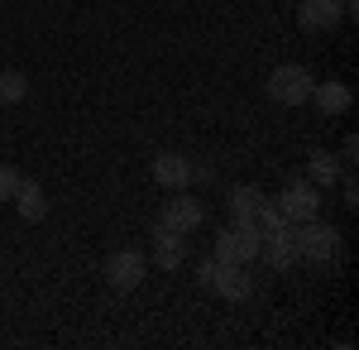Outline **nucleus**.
Listing matches in <instances>:
<instances>
[{"label":"nucleus","mask_w":359,"mask_h":350,"mask_svg":"<svg viewBox=\"0 0 359 350\" xmlns=\"http://www.w3.org/2000/svg\"><path fill=\"white\" fill-rule=\"evenodd\" d=\"M292 240H297V259H311V264H331L340 259V231L321 216H306V221H292Z\"/></svg>","instance_id":"nucleus-1"},{"label":"nucleus","mask_w":359,"mask_h":350,"mask_svg":"<svg viewBox=\"0 0 359 350\" xmlns=\"http://www.w3.org/2000/svg\"><path fill=\"white\" fill-rule=\"evenodd\" d=\"M101 273H106V283L115 293H135L144 283V273H149V254L144 249H111L101 259Z\"/></svg>","instance_id":"nucleus-2"},{"label":"nucleus","mask_w":359,"mask_h":350,"mask_svg":"<svg viewBox=\"0 0 359 350\" xmlns=\"http://www.w3.org/2000/svg\"><path fill=\"white\" fill-rule=\"evenodd\" d=\"M201 216H206V207L196 202L192 192H172L168 197V207L158 212V221H154V231H172V235H192L196 226H201Z\"/></svg>","instance_id":"nucleus-3"},{"label":"nucleus","mask_w":359,"mask_h":350,"mask_svg":"<svg viewBox=\"0 0 359 350\" xmlns=\"http://www.w3.org/2000/svg\"><path fill=\"white\" fill-rule=\"evenodd\" d=\"M269 96H273L278 106H306V96H311V72H306L302 63H283L269 72Z\"/></svg>","instance_id":"nucleus-4"},{"label":"nucleus","mask_w":359,"mask_h":350,"mask_svg":"<svg viewBox=\"0 0 359 350\" xmlns=\"http://www.w3.org/2000/svg\"><path fill=\"white\" fill-rule=\"evenodd\" d=\"M211 259H221V264H254L259 259V231H249V226H225L216 245H211Z\"/></svg>","instance_id":"nucleus-5"},{"label":"nucleus","mask_w":359,"mask_h":350,"mask_svg":"<svg viewBox=\"0 0 359 350\" xmlns=\"http://www.w3.org/2000/svg\"><path fill=\"white\" fill-rule=\"evenodd\" d=\"M216 297L225 302H249L254 297V278H249V264H221L216 259V269H211V283H206Z\"/></svg>","instance_id":"nucleus-6"},{"label":"nucleus","mask_w":359,"mask_h":350,"mask_svg":"<svg viewBox=\"0 0 359 350\" xmlns=\"http://www.w3.org/2000/svg\"><path fill=\"white\" fill-rule=\"evenodd\" d=\"M278 212L287 216V221H306V216H316V212H321V188L306 183V178H292L287 188L278 192Z\"/></svg>","instance_id":"nucleus-7"},{"label":"nucleus","mask_w":359,"mask_h":350,"mask_svg":"<svg viewBox=\"0 0 359 350\" xmlns=\"http://www.w3.org/2000/svg\"><path fill=\"white\" fill-rule=\"evenodd\" d=\"M345 20V0H302L297 5V25L306 29V34H326V29H335Z\"/></svg>","instance_id":"nucleus-8"},{"label":"nucleus","mask_w":359,"mask_h":350,"mask_svg":"<svg viewBox=\"0 0 359 350\" xmlns=\"http://www.w3.org/2000/svg\"><path fill=\"white\" fill-rule=\"evenodd\" d=\"M149 173H154V183H158V188H168V192L192 188V159H187V154H172V149H168V154H158V159H154V168H149Z\"/></svg>","instance_id":"nucleus-9"},{"label":"nucleus","mask_w":359,"mask_h":350,"mask_svg":"<svg viewBox=\"0 0 359 350\" xmlns=\"http://www.w3.org/2000/svg\"><path fill=\"white\" fill-rule=\"evenodd\" d=\"M259 259L269 264V269H292L297 264V240H292V226H283V231H273V235H264L259 240Z\"/></svg>","instance_id":"nucleus-10"},{"label":"nucleus","mask_w":359,"mask_h":350,"mask_svg":"<svg viewBox=\"0 0 359 350\" xmlns=\"http://www.w3.org/2000/svg\"><path fill=\"white\" fill-rule=\"evenodd\" d=\"M306 101L321 110V115H345V110L355 106V96H350L345 82H311V96Z\"/></svg>","instance_id":"nucleus-11"},{"label":"nucleus","mask_w":359,"mask_h":350,"mask_svg":"<svg viewBox=\"0 0 359 350\" xmlns=\"http://www.w3.org/2000/svg\"><path fill=\"white\" fill-rule=\"evenodd\" d=\"M187 259V235H172V231H154V254H149V264L154 269H177Z\"/></svg>","instance_id":"nucleus-12"},{"label":"nucleus","mask_w":359,"mask_h":350,"mask_svg":"<svg viewBox=\"0 0 359 350\" xmlns=\"http://www.w3.org/2000/svg\"><path fill=\"white\" fill-rule=\"evenodd\" d=\"M10 202L20 207V216H25L29 226L48 216V197H43V188H39L34 178H20V188H15V197H10Z\"/></svg>","instance_id":"nucleus-13"},{"label":"nucleus","mask_w":359,"mask_h":350,"mask_svg":"<svg viewBox=\"0 0 359 350\" xmlns=\"http://www.w3.org/2000/svg\"><path fill=\"white\" fill-rule=\"evenodd\" d=\"M259 202H264V192L259 188H249V183H240V188L230 192V226H249L254 231V212H259Z\"/></svg>","instance_id":"nucleus-14"},{"label":"nucleus","mask_w":359,"mask_h":350,"mask_svg":"<svg viewBox=\"0 0 359 350\" xmlns=\"http://www.w3.org/2000/svg\"><path fill=\"white\" fill-rule=\"evenodd\" d=\"M340 173H345V168H340L335 154H311V159H306V183H316V188H335Z\"/></svg>","instance_id":"nucleus-15"},{"label":"nucleus","mask_w":359,"mask_h":350,"mask_svg":"<svg viewBox=\"0 0 359 350\" xmlns=\"http://www.w3.org/2000/svg\"><path fill=\"white\" fill-rule=\"evenodd\" d=\"M25 96H29V77L15 72V67H5L0 72V106H20Z\"/></svg>","instance_id":"nucleus-16"},{"label":"nucleus","mask_w":359,"mask_h":350,"mask_svg":"<svg viewBox=\"0 0 359 350\" xmlns=\"http://www.w3.org/2000/svg\"><path fill=\"white\" fill-rule=\"evenodd\" d=\"M20 178H25V173H20L15 163H0V202H10V197H15V188H20Z\"/></svg>","instance_id":"nucleus-17"},{"label":"nucleus","mask_w":359,"mask_h":350,"mask_svg":"<svg viewBox=\"0 0 359 350\" xmlns=\"http://www.w3.org/2000/svg\"><path fill=\"white\" fill-rule=\"evenodd\" d=\"M340 192H345V207L355 212V207H359V183H355V173H340Z\"/></svg>","instance_id":"nucleus-18"},{"label":"nucleus","mask_w":359,"mask_h":350,"mask_svg":"<svg viewBox=\"0 0 359 350\" xmlns=\"http://www.w3.org/2000/svg\"><path fill=\"white\" fill-rule=\"evenodd\" d=\"M355 159H359V139L350 135V139H345V149H340V168H345V173H355Z\"/></svg>","instance_id":"nucleus-19"}]
</instances>
